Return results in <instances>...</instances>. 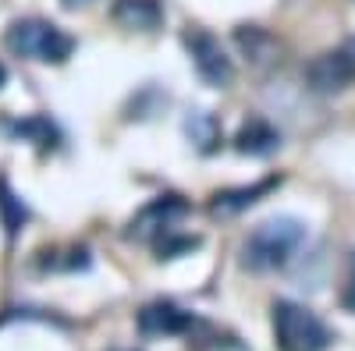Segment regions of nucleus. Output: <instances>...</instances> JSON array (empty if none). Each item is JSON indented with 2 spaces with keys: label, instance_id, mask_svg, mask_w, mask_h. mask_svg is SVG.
I'll return each mask as SVG.
<instances>
[{
  "label": "nucleus",
  "instance_id": "nucleus-1",
  "mask_svg": "<svg viewBox=\"0 0 355 351\" xmlns=\"http://www.w3.org/2000/svg\"><path fill=\"white\" fill-rule=\"evenodd\" d=\"M306 242V224L295 217H270L252 227L242 245V267L252 273H270L291 262V255Z\"/></svg>",
  "mask_w": 355,
  "mask_h": 351
},
{
  "label": "nucleus",
  "instance_id": "nucleus-2",
  "mask_svg": "<svg viewBox=\"0 0 355 351\" xmlns=\"http://www.w3.org/2000/svg\"><path fill=\"white\" fill-rule=\"evenodd\" d=\"M4 46L15 57L40 61V64H64L75 53V39L61 25H53L46 18H18V21H11L8 33H4Z\"/></svg>",
  "mask_w": 355,
  "mask_h": 351
},
{
  "label": "nucleus",
  "instance_id": "nucleus-3",
  "mask_svg": "<svg viewBox=\"0 0 355 351\" xmlns=\"http://www.w3.org/2000/svg\"><path fill=\"white\" fill-rule=\"evenodd\" d=\"M274 344L281 351H327L334 344V334L323 319L299 305V302H274Z\"/></svg>",
  "mask_w": 355,
  "mask_h": 351
},
{
  "label": "nucleus",
  "instance_id": "nucleus-4",
  "mask_svg": "<svg viewBox=\"0 0 355 351\" xmlns=\"http://www.w3.org/2000/svg\"><path fill=\"white\" fill-rule=\"evenodd\" d=\"M189 57H192V68L196 75L206 82V85H214V89H224V85H231L234 78V64H231V57L227 50L220 46V39L214 33H206V28L199 25H189L185 28V36H182Z\"/></svg>",
  "mask_w": 355,
  "mask_h": 351
},
{
  "label": "nucleus",
  "instance_id": "nucleus-5",
  "mask_svg": "<svg viewBox=\"0 0 355 351\" xmlns=\"http://www.w3.org/2000/svg\"><path fill=\"white\" fill-rule=\"evenodd\" d=\"M306 82L320 96H334V93L348 89V85L355 82V36H348L334 50H323L306 68Z\"/></svg>",
  "mask_w": 355,
  "mask_h": 351
},
{
  "label": "nucleus",
  "instance_id": "nucleus-6",
  "mask_svg": "<svg viewBox=\"0 0 355 351\" xmlns=\"http://www.w3.org/2000/svg\"><path fill=\"white\" fill-rule=\"evenodd\" d=\"M189 213V202H182L178 195H160L128 220V238H139V242H160L164 234L174 231V224Z\"/></svg>",
  "mask_w": 355,
  "mask_h": 351
},
{
  "label": "nucleus",
  "instance_id": "nucleus-7",
  "mask_svg": "<svg viewBox=\"0 0 355 351\" xmlns=\"http://www.w3.org/2000/svg\"><path fill=\"white\" fill-rule=\"evenodd\" d=\"M110 18L121 28H128V33H153L164 21V8L160 0H114Z\"/></svg>",
  "mask_w": 355,
  "mask_h": 351
},
{
  "label": "nucleus",
  "instance_id": "nucleus-8",
  "mask_svg": "<svg viewBox=\"0 0 355 351\" xmlns=\"http://www.w3.org/2000/svg\"><path fill=\"white\" fill-rule=\"evenodd\" d=\"M277 181H281V178H266V181H256V185L214 192V195H210V213H214V217H239L242 210L252 206V202H259L270 188H277Z\"/></svg>",
  "mask_w": 355,
  "mask_h": 351
},
{
  "label": "nucleus",
  "instance_id": "nucleus-9",
  "mask_svg": "<svg viewBox=\"0 0 355 351\" xmlns=\"http://www.w3.org/2000/svg\"><path fill=\"white\" fill-rule=\"evenodd\" d=\"M192 327V316L185 309H178L171 302H153L139 312V330L150 334V337H160V334H185Z\"/></svg>",
  "mask_w": 355,
  "mask_h": 351
},
{
  "label": "nucleus",
  "instance_id": "nucleus-10",
  "mask_svg": "<svg viewBox=\"0 0 355 351\" xmlns=\"http://www.w3.org/2000/svg\"><path fill=\"white\" fill-rule=\"evenodd\" d=\"M234 43H239V50L249 57L252 64H277L281 61V43L266 33V28L259 25H239L234 28Z\"/></svg>",
  "mask_w": 355,
  "mask_h": 351
},
{
  "label": "nucleus",
  "instance_id": "nucleus-11",
  "mask_svg": "<svg viewBox=\"0 0 355 351\" xmlns=\"http://www.w3.org/2000/svg\"><path fill=\"white\" fill-rule=\"evenodd\" d=\"M277 145H281V135L266 125L263 117H249L239 128V135H234V150L249 153V156H266V153H274Z\"/></svg>",
  "mask_w": 355,
  "mask_h": 351
},
{
  "label": "nucleus",
  "instance_id": "nucleus-12",
  "mask_svg": "<svg viewBox=\"0 0 355 351\" xmlns=\"http://www.w3.org/2000/svg\"><path fill=\"white\" fill-rule=\"evenodd\" d=\"M185 132H189V138L199 145L202 153H210V150H217V142H220V128H217V121L206 110H196L189 121H185Z\"/></svg>",
  "mask_w": 355,
  "mask_h": 351
},
{
  "label": "nucleus",
  "instance_id": "nucleus-13",
  "mask_svg": "<svg viewBox=\"0 0 355 351\" xmlns=\"http://www.w3.org/2000/svg\"><path fill=\"white\" fill-rule=\"evenodd\" d=\"M25 220H28L25 202L8 188V181H4V178H0V224H4V231H8V234H15Z\"/></svg>",
  "mask_w": 355,
  "mask_h": 351
},
{
  "label": "nucleus",
  "instance_id": "nucleus-14",
  "mask_svg": "<svg viewBox=\"0 0 355 351\" xmlns=\"http://www.w3.org/2000/svg\"><path fill=\"white\" fill-rule=\"evenodd\" d=\"M341 305H345L348 312H355V259H352V270H348V277H345V287H341Z\"/></svg>",
  "mask_w": 355,
  "mask_h": 351
},
{
  "label": "nucleus",
  "instance_id": "nucleus-15",
  "mask_svg": "<svg viewBox=\"0 0 355 351\" xmlns=\"http://www.w3.org/2000/svg\"><path fill=\"white\" fill-rule=\"evenodd\" d=\"M4 82H8V71H4V64H0V89H4Z\"/></svg>",
  "mask_w": 355,
  "mask_h": 351
},
{
  "label": "nucleus",
  "instance_id": "nucleus-16",
  "mask_svg": "<svg viewBox=\"0 0 355 351\" xmlns=\"http://www.w3.org/2000/svg\"><path fill=\"white\" fill-rule=\"evenodd\" d=\"M64 4H68V8H75V4H85V0H64Z\"/></svg>",
  "mask_w": 355,
  "mask_h": 351
}]
</instances>
